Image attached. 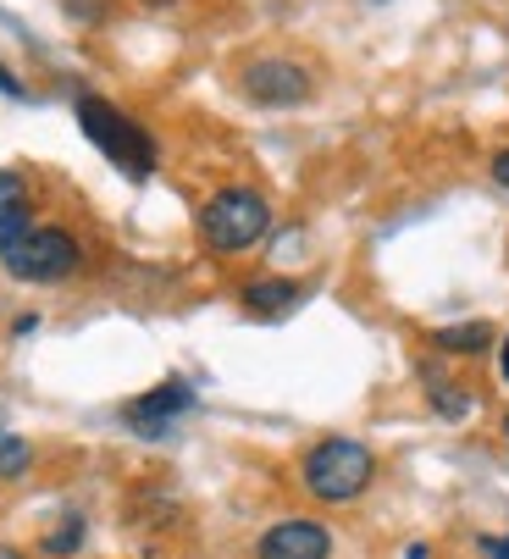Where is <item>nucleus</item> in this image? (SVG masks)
I'll return each instance as SVG.
<instances>
[{
	"label": "nucleus",
	"instance_id": "f03ea898",
	"mask_svg": "<svg viewBox=\"0 0 509 559\" xmlns=\"http://www.w3.org/2000/svg\"><path fill=\"white\" fill-rule=\"evenodd\" d=\"M78 128H83V139H90L122 178L144 183V178L155 173V139H150V128H139V122H133L128 111H117L111 100L78 95Z\"/></svg>",
	"mask_w": 509,
	"mask_h": 559
},
{
	"label": "nucleus",
	"instance_id": "0eeeda50",
	"mask_svg": "<svg viewBox=\"0 0 509 559\" xmlns=\"http://www.w3.org/2000/svg\"><path fill=\"white\" fill-rule=\"evenodd\" d=\"M254 559H332V526L316 515H283L261 532Z\"/></svg>",
	"mask_w": 509,
	"mask_h": 559
},
{
	"label": "nucleus",
	"instance_id": "6ab92c4d",
	"mask_svg": "<svg viewBox=\"0 0 509 559\" xmlns=\"http://www.w3.org/2000/svg\"><path fill=\"white\" fill-rule=\"evenodd\" d=\"M0 559H28L23 548H7V543H0Z\"/></svg>",
	"mask_w": 509,
	"mask_h": 559
},
{
	"label": "nucleus",
	"instance_id": "9d476101",
	"mask_svg": "<svg viewBox=\"0 0 509 559\" xmlns=\"http://www.w3.org/2000/svg\"><path fill=\"white\" fill-rule=\"evenodd\" d=\"M438 355H454V360H476V355H487L498 338H493V328L487 322H460V328H438L433 338H427Z\"/></svg>",
	"mask_w": 509,
	"mask_h": 559
},
{
	"label": "nucleus",
	"instance_id": "f3484780",
	"mask_svg": "<svg viewBox=\"0 0 509 559\" xmlns=\"http://www.w3.org/2000/svg\"><path fill=\"white\" fill-rule=\"evenodd\" d=\"M498 377L509 382V333H504V344H498Z\"/></svg>",
	"mask_w": 509,
	"mask_h": 559
},
{
	"label": "nucleus",
	"instance_id": "f8f14e48",
	"mask_svg": "<svg viewBox=\"0 0 509 559\" xmlns=\"http://www.w3.org/2000/svg\"><path fill=\"white\" fill-rule=\"evenodd\" d=\"M34 465V449H28V438H17V432H0V483H17V476Z\"/></svg>",
	"mask_w": 509,
	"mask_h": 559
},
{
	"label": "nucleus",
	"instance_id": "f257e3e1",
	"mask_svg": "<svg viewBox=\"0 0 509 559\" xmlns=\"http://www.w3.org/2000/svg\"><path fill=\"white\" fill-rule=\"evenodd\" d=\"M377 483V454L360 438H321L299 460V488L316 504H355Z\"/></svg>",
	"mask_w": 509,
	"mask_h": 559
},
{
	"label": "nucleus",
	"instance_id": "4468645a",
	"mask_svg": "<svg viewBox=\"0 0 509 559\" xmlns=\"http://www.w3.org/2000/svg\"><path fill=\"white\" fill-rule=\"evenodd\" d=\"M476 548H482L487 559H509V532H504V537H482Z\"/></svg>",
	"mask_w": 509,
	"mask_h": 559
},
{
	"label": "nucleus",
	"instance_id": "ddd939ff",
	"mask_svg": "<svg viewBox=\"0 0 509 559\" xmlns=\"http://www.w3.org/2000/svg\"><path fill=\"white\" fill-rule=\"evenodd\" d=\"M90 537V526H83V515H67L50 537H45V554H78V543Z\"/></svg>",
	"mask_w": 509,
	"mask_h": 559
},
{
	"label": "nucleus",
	"instance_id": "aec40b11",
	"mask_svg": "<svg viewBox=\"0 0 509 559\" xmlns=\"http://www.w3.org/2000/svg\"><path fill=\"white\" fill-rule=\"evenodd\" d=\"M504 443H509V411H504Z\"/></svg>",
	"mask_w": 509,
	"mask_h": 559
},
{
	"label": "nucleus",
	"instance_id": "6e6552de",
	"mask_svg": "<svg viewBox=\"0 0 509 559\" xmlns=\"http://www.w3.org/2000/svg\"><path fill=\"white\" fill-rule=\"evenodd\" d=\"M299 299H305V283H294V277H254V283H244V294H238V305H244L249 316H261V322H277V316H288Z\"/></svg>",
	"mask_w": 509,
	"mask_h": 559
},
{
	"label": "nucleus",
	"instance_id": "423d86ee",
	"mask_svg": "<svg viewBox=\"0 0 509 559\" xmlns=\"http://www.w3.org/2000/svg\"><path fill=\"white\" fill-rule=\"evenodd\" d=\"M194 411V388L184 377H166L150 393H139L133 405H122V427H133L139 438H166L178 427V416Z\"/></svg>",
	"mask_w": 509,
	"mask_h": 559
},
{
	"label": "nucleus",
	"instance_id": "39448f33",
	"mask_svg": "<svg viewBox=\"0 0 509 559\" xmlns=\"http://www.w3.org/2000/svg\"><path fill=\"white\" fill-rule=\"evenodd\" d=\"M238 84L254 106H305L316 95V78L299 67V61H283V56H261L238 72Z\"/></svg>",
	"mask_w": 509,
	"mask_h": 559
},
{
	"label": "nucleus",
	"instance_id": "dca6fc26",
	"mask_svg": "<svg viewBox=\"0 0 509 559\" xmlns=\"http://www.w3.org/2000/svg\"><path fill=\"white\" fill-rule=\"evenodd\" d=\"M0 95H23V84L12 78V67H0Z\"/></svg>",
	"mask_w": 509,
	"mask_h": 559
},
{
	"label": "nucleus",
	"instance_id": "2eb2a0df",
	"mask_svg": "<svg viewBox=\"0 0 509 559\" xmlns=\"http://www.w3.org/2000/svg\"><path fill=\"white\" fill-rule=\"evenodd\" d=\"M493 183H498V189H509V150H498V155H493Z\"/></svg>",
	"mask_w": 509,
	"mask_h": 559
},
{
	"label": "nucleus",
	"instance_id": "1a4fd4ad",
	"mask_svg": "<svg viewBox=\"0 0 509 559\" xmlns=\"http://www.w3.org/2000/svg\"><path fill=\"white\" fill-rule=\"evenodd\" d=\"M28 227H34V200H28L23 173H0V250L17 245Z\"/></svg>",
	"mask_w": 509,
	"mask_h": 559
},
{
	"label": "nucleus",
	"instance_id": "20e7f679",
	"mask_svg": "<svg viewBox=\"0 0 509 559\" xmlns=\"http://www.w3.org/2000/svg\"><path fill=\"white\" fill-rule=\"evenodd\" d=\"M0 266H7L17 283H34V288L67 283V277L83 266V245H78L67 227H39V222H34L17 245L0 250Z\"/></svg>",
	"mask_w": 509,
	"mask_h": 559
},
{
	"label": "nucleus",
	"instance_id": "9b49d317",
	"mask_svg": "<svg viewBox=\"0 0 509 559\" xmlns=\"http://www.w3.org/2000/svg\"><path fill=\"white\" fill-rule=\"evenodd\" d=\"M421 377H427V399H433V411H438L443 421H465V416H471V405H476V393H471L465 382H449V377H438L433 366L421 371Z\"/></svg>",
	"mask_w": 509,
	"mask_h": 559
},
{
	"label": "nucleus",
	"instance_id": "a211bd4d",
	"mask_svg": "<svg viewBox=\"0 0 509 559\" xmlns=\"http://www.w3.org/2000/svg\"><path fill=\"white\" fill-rule=\"evenodd\" d=\"M404 559H433V548H427V543H410V548H404Z\"/></svg>",
	"mask_w": 509,
	"mask_h": 559
},
{
	"label": "nucleus",
	"instance_id": "7ed1b4c3",
	"mask_svg": "<svg viewBox=\"0 0 509 559\" xmlns=\"http://www.w3.org/2000/svg\"><path fill=\"white\" fill-rule=\"evenodd\" d=\"M267 233H272V205H267L261 189L233 183V189H216L200 205V238L216 255H244V250L261 245Z\"/></svg>",
	"mask_w": 509,
	"mask_h": 559
}]
</instances>
